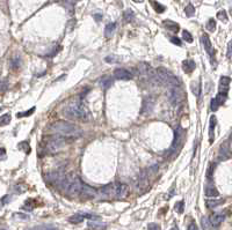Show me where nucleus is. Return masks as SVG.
<instances>
[{"mask_svg":"<svg viewBox=\"0 0 232 230\" xmlns=\"http://www.w3.org/2000/svg\"><path fill=\"white\" fill-rule=\"evenodd\" d=\"M155 79L163 85L171 86V87H179L180 86L179 77H176L173 73L170 72L168 69L164 68V67H159V68L155 69Z\"/></svg>","mask_w":232,"mask_h":230,"instance_id":"3","label":"nucleus"},{"mask_svg":"<svg viewBox=\"0 0 232 230\" xmlns=\"http://www.w3.org/2000/svg\"><path fill=\"white\" fill-rule=\"evenodd\" d=\"M94 17H95V20H96V21H100L102 16H101V14H95V15H94Z\"/></svg>","mask_w":232,"mask_h":230,"instance_id":"49","label":"nucleus"},{"mask_svg":"<svg viewBox=\"0 0 232 230\" xmlns=\"http://www.w3.org/2000/svg\"><path fill=\"white\" fill-rule=\"evenodd\" d=\"M11 123V115L9 113H5L2 116H0V126L8 125Z\"/></svg>","mask_w":232,"mask_h":230,"instance_id":"27","label":"nucleus"},{"mask_svg":"<svg viewBox=\"0 0 232 230\" xmlns=\"http://www.w3.org/2000/svg\"><path fill=\"white\" fill-rule=\"evenodd\" d=\"M64 4H67V5H72V4H74L77 0H62Z\"/></svg>","mask_w":232,"mask_h":230,"instance_id":"48","label":"nucleus"},{"mask_svg":"<svg viewBox=\"0 0 232 230\" xmlns=\"http://www.w3.org/2000/svg\"><path fill=\"white\" fill-rule=\"evenodd\" d=\"M88 228H90V229H94V230H105L107 228V226L106 224H103V223L96 222V221H94V220H91L90 222H88Z\"/></svg>","mask_w":232,"mask_h":230,"instance_id":"20","label":"nucleus"},{"mask_svg":"<svg viewBox=\"0 0 232 230\" xmlns=\"http://www.w3.org/2000/svg\"><path fill=\"white\" fill-rule=\"evenodd\" d=\"M14 218H17V220H29V215H27V214H23V213H15V214L13 215Z\"/></svg>","mask_w":232,"mask_h":230,"instance_id":"38","label":"nucleus"},{"mask_svg":"<svg viewBox=\"0 0 232 230\" xmlns=\"http://www.w3.org/2000/svg\"><path fill=\"white\" fill-rule=\"evenodd\" d=\"M9 198H11L9 195H6V197H4V198H2V200H1V204H2V205H6V204L8 202V199Z\"/></svg>","mask_w":232,"mask_h":230,"instance_id":"47","label":"nucleus"},{"mask_svg":"<svg viewBox=\"0 0 232 230\" xmlns=\"http://www.w3.org/2000/svg\"><path fill=\"white\" fill-rule=\"evenodd\" d=\"M185 12H186V15H187L188 17H190V16L194 15V13H195V8H194V6H193L191 4H189L187 7L185 8Z\"/></svg>","mask_w":232,"mask_h":230,"instance_id":"32","label":"nucleus"},{"mask_svg":"<svg viewBox=\"0 0 232 230\" xmlns=\"http://www.w3.org/2000/svg\"><path fill=\"white\" fill-rule=\"evenodd\" d=\"M164 26H165V27H166L168 30H171V31H173V32H178V31H179V29H180L179 24L175 23V22H173V21H171V20H165V21H164Z\"/></svg>","mask_w":232,"mask_h":230,"instance_id":"19","label":"nucleus"},{"mask_svg":"<svg viewBox=\"0 0 232 230\" xmlns=\"http://www.w3.org/2000/svg\"><path fill=\"white\" fill-rule=\"evenodd\" d=\"M182 38L187 43H193V36L190 35V32L187 31V30H183L182 31Z\"/></svg>","mask_w":232,"mask_h":230,"instance_id":"34","label":"nucleus"},{"mask_svg":"<svg viewBox=\"0 0 232 230\" xmlns=\"http://www.w3.org/2000/svg\"><path fill=\"white\" fill-rule=\"evenodd\" d=\"M201 40H202V43H203V46H204V49H205V51H207L208 54L210 56V58H211V60L214 61L212 54H214V52H215V51L212 50V45H211V42H210V40H209V36L204 34L203 36L201 37Z\"/></svg>","mask_w":232,"mask_h":230,"instance_id":"13","label":"nucleus"},{"mask_svg":"<svg viewBox=\"0 0 232 230\" xmlns=\"http://www.w3.org/2000/svg\"><path fill=\"white\" fill-rule=\"evenodd\" d=\"M66 142L65 140L63 139L62 137H55V138H50L47 145H45V148L51 154L58 153L59 150H62L64 147H65Z\"/></svg>","mask_w":232,"mask_h":230,"instance_id":"4","label":"nucleus"},{"mask_svg":"<svg viewBox=\"0 0 232 230\" xmlns=\"http://www.w3.org/2000/svg\"><path fill=\"white\" fill-rule=\"evenodd\" d=\"M123 17H124V20H126V22L134 21V19H135L134 11H132V9H126V12H124V14H123Z\"/></svg>","mask_w":232,"mask_h":230,"instance_id":"26","label":"nucleus"},{"mask_svg":"<svg viewBox=\"0 0 232 230\" xmlns=\"http://www.w3.org/2000/svg\"><path fill=\"white\" fill-rule=\"evenodd\" d=\"M195 67H196V64L194 60H191V59H186V60H183L182 69L186 73H191L195 69Z\"/></svg>","mask_w":232,"mask_h":230,"instance_id":"15","label":"nucleus"},{"mask_svg":"<svg viewBox=\"0 0 232 230\" xmlns=\"http://www.w3.org/2000/svg\"><path fill=\"white\" fill-rule=\"evenodd\" d=\"M114 77L116 80L121 81H129L132 79V74L129 71H126L124 68H117L114 71Z\"/></svg>","mask_w":232,"mask_h":230,"instance_id":"9","label":"nucleus"},{"mask_svg":"<svg viewBox=\"0 0 232 230\" xmlns=\"http://www.w3.org/2000/svg\"><path fill=\"white\" fill-rule=\"evenodd\" d=\"M230 82H231V79H230L229 77H220V92L228 93L229 86H230Z\"/></svg>","mask_w":232,"mask_h":230,"instance_id":"17","label":"nucleus"},{"mask_svg":"<svg viewBox=\"0 0 232 230\" xmlns=\"http://www.w3.org/2000/svg\"><path fill=\"white\" fill-rule=\"evenodd\" d=\"M171 42L173 43V44L178 45V46H181L182 45V43H181V40L178 38V37H171Z\"/></svg>","mask_w":232,"mask_h":230,"instance_id":"42","label":"nucleus"},{"mask_svg":"<svg viewBox=\"0 0 232 230\" xmlns=\"http://www.w3.org/2000/svg\"><path fill=\"white\" fill-rule=\"evenodd\" d=\"M147 229L149 230H161V228H160V226L157 224V223H150L149 227H147Z\"/></svg>","mask_w":232,"mask_h":230,"instance_id":"40","label":"nucleus"},{"mask_svg":"<svg viewBox=\"0 0 232 230\" xmlns=\"http://www.w3.org/2000/svg\"><path fill=\"white\" fill-rule=\"evenodd\" d=\"M115 29H116V23H108L107 24L106 28H105V35H106L107 38H109V37L113 36Z\"/></svg>","mask_w":232,"mask_h":230,"instance_id":"21","label":"nucleus"},{"mask_svg":"<svg viewBox=\"0 0 232 230\" xmlns=\"http://www.w3.org/2000/svg\"><path fill=\"white\" fill-rule=\"evenodd\" d=\"M182 137H183V129L179 126L178 129H175L174 140H173L172 147H171V149H170V152H168V153L171 154V153H173V152H176V150H178V146H180V143H181ZM170 154H168V155H170Z\"/></svg>","mask_w":232,"mask_h":230,"instance_id":"8","label":"nucleus"},{"mask_svg":"<svg viewBox=\"0 0 232 230\" xmlns=\"http://www.w3.org/2000/svg\"><path fill=\"white\" fill-rule=\"evenodd\" d=\"M207 29L209 30V31H215V29H216V22H215V20H214V19H210V20L208 21Z\"/></svg>","mask_w":232,"mask_h":230,"instance_id":"36","label":"nucleus"},{"mask_svg":"<svg viewBox=\"0 0 232 230\" xmlns=\"http://www.w3.org/2000/svg\"><path fill=\"white\" fill-rule=\"evenodd\" d=\"M167 96H168V100L171 102L172 104H179L180 102L183 100L182 97V93L178 87H171V89L168 90L167 93Z\"/></svg>","mask_w":232,"mask_h":230,"instance_id":"5","label":"nucleus"},{"mask_svg":"<svg viewBox=\"0 0 232 230\" xmlns=\"http://www.w3.org/2000/svg\"><path fill=\"white\" fill-rule=\"evenodd\" d=\"M209 220H210V223H211L212 227H220L222 222L225 220V215L223 213H215V214L211 215V218Z\"/></svg>","mask_w":232,"mask_h":230,"instance_id":"14","label":"nucleus"},{"mask_svg":"<svg viewBox=\"0 0 232 230\" xmlns=\"http://www.w3.org/2000/svg\"><path fill=\"white\" fill-rule=\"evenodd\" d=\"M51 129L57 134L63 137H80L82 134V129L76 124H72L66 120H57L51 125Z\"/></svg>","mask_w":232,"mask_h":230,"instance_id":"2","label":"nucleus"},{"mask_svg":"<svg viewBox=\"0 0 232 230\" xmlns=\"http://www.w3.org/2000/svg\"><path fill=\"white\" fill-rule=\"evenodd\" d=\"M7 88V85H6V81L0 79V93H2L5 89Z\"/></svg>","mask_w":232,"mask_h":230,"instance_id":"43","label":"nucleus"},{"mask_svg":"<svg viewBox=\"0 0 232 230\" xmlns=\"http://www.w3.org/2000/svg\"><path fill=\"white\" fill-rule=\"evenodd\" d=\"M5 156H6V150H5V148H0V160H1V158H5Z\"/></svg>","mask_w":232,"mask_h":230,"instance_id":"46","label":"nucleus"},{"mask_svg":"<svg viewBox=\"0 0 232 230\" xmlns=\"http://www.w3.org/2000/svg\"><path fill=\"white\" fill-rule=\"evenodd\" d=\"M191 89H193V93L195 96H200V82H197V86H194V83H191Z\"/></svg>","mask_w":232,"mask_h":230,"instance_id":"39","label":"nucleus"},{"mask_svg":"<svg viewBox=\"0 0 232 230\" xmlns=\"http://www.w3.org/2000/svg\"><path fill=\"white\" fill-rule=\"evenodd\" d=\"M64 115L70 119L82 121V123H87L92 119V113L90 109L81 102L72 103L69 106H66L64 109Z\"/></svg>","mask_w":232,"mask_h":230,"instance_id":"1","label":"nucleus"},{"mask_svg":"<svg viewBox=\"0 0 232 230\" xmlns=\"http://www.w3.org/2000/svg\"><path fill=\"white\" fill-rule=\"evenodd\" d=\"M151 5H152V7L155 8V11L157 13H164V12H165V6H163L161 4H159L158 1L151 0Z\"/></svg>","mask_w":232,"mask_h":230,"instance_id":"25","label":"nucleus"},{"mask_svg":"<svg viewBox=\"0 0 232 230\" xmlns=\"http://www.w3.org/2000/svg\"><path fill=\"white\" fill-rule=\"evenodd\" d=\"M204 193H205V195H207V197H218V195H220V192H218V191H217V189H216L214 185H211V184L207 185Z\"/></svg>","mask_w":232,"mask_h":230,"instance_id":"18","label":"nucleus"},{"mask_svg":"<svg viewBox=\"0 0 232 230\" xmlns=\"http://www.w3.org/2000/svg\"><path fill=\"white\" fill-rule=\"evenodd\" d=\"M118 58L116 56H108L106 58L107 63H118Z\"/></svg>","mask_w":232,"mask_h":230,"instance_id":"41","label":"nucleus"},{"mask_svg":"<svg viewBox=\"0 0 232 230\" xmlns=\"http://www.w3.org/2000/svg\"><path fill=\"white\" fill-rule=\"evenodd\" d=\"M33 230H58V228L53 226H48V224H43V226H38V227H35Z\"/></svg>","mask_w":232,"mask_h":230,"instance_id":"33","label":"nucleus"},{"mask_svg":"<svg viewBox=\"0 0 232 230\" xmlns=\"http://www.w3.org/2000/svg\"><path fill=\"white\" fill-rule=\"evenodd\" d=\"M217 19L220 21H223V22H226V21H228L226 12H225V11H220V12L217 13Z\"/></svg>","mask_w":232,"mask_h":230,"instance_id":"35","label":"nucleus"},{"mask_svg":"<svg viewBox=\"0 0 232 230\" xmlns=\"http://www.w3.org/2000/svg\"><path fill=\"white\" fill-rule=\"evenodd\" d=\"M171 230H179V229H178V228H176V227H173V228H172Z\"/></svg>","mask_w":232,"mask_h":230,"instance_id":"51","label":"nucleus"},{"mask_svg":"<svg viewBox=\"0 0 232 230\" xmlns=\"http://www.w3.org/2000/svg\"><path fill=\"white\" fill-rule=\"evenodd\" d=\"M114 189H115V186L113 185V184H108V185L101 187L99 192H100L102 198L108 199V198H111V197L114 195Z\"/></svg>","mask_w":232,"mask_h":230,"instance_id":"12","label":"nucleus"},{"mask_svg":"<svg viewBox=\"0 0 232 230\" xmlns=\"http://www.w3.org/2000/svg\"><path fill=\"white\" fill-rule=\"evenodd\" d=\"M17 148L20 150H22V152H25L26 154H29L30 153V147H29V145H28V142H26V141H23V142H20L19 143V146H17Z\"/></svg>","mask_w":232,"mask_h":230,"instance_id":"29","label":"nucleus"},{"mask_svg":"<svg viewBox=\"0 0 232 230\" xmlns=\"http://www.w3.org/2000/svg\"><path fill=\"white\" fill-rule=\"evenodd\" d=\"M84 221V216H82L81 213H78V214L72 215L71 218H69V222L73 223V224H77V223H80Z\"/></svg>","mask_w":232,"mask_h":230,"instance_id":"23","label":"nucleus"},{"mask_svg":"<svg viewBox=\"0 0 232 230\" xmlns=\"http://www.w3.org/2000/svg\"><path fill=\"white\" fill-rule=\"evenodd\" d=\"M215 169H216V163L211 162V163L209 164L208 170H207V178L209 179V181H211L212 179V175H214V172H215Z\"/></svg>","mask_w":232,"mask_h":230,"instance_id":"28","label":"nucleus"},{"mask_svg":"<svg viewBox=\"0 0 232 230\" xmlns=\"http://www.w3.org/2000/svg\"><path fill=\"white\" fill-rule=\"evenodd\" d=\"M215 126H216V117L215 116H211V118H210V127H209V138H210V142H212V140H214Z\"/></svg>","mask_w":232,"mask_h":230,"instance_id":"22","label":"nucleus"},{"mask_svg":"<svg viewBox=\"0 0 232 230\" xmlns=\"http://www.w3.org/2000/svg\"><path fill=\"white\" fill-rule=\"evenodd\" d=\"M226 56H228L229 59H231V42L228 44V53H226Z\"/></svg>","mask_w":232,"mask_h":230,"instance_id":"45","label":"nucleus"},{"mask_svg":"<svg viewBox=\"0 0 232 230\" xmlns=\"http://www.w3.org/2000/svg\"><path fill=\"white\" fill-rule=\"evenodd\" d=\"M187 230H199V228H197V226H196V223L191 222L189 226H188V229Z\"/></svg>","mask_w":232,"mask_h":230,"instance_id":"44","label":"nucleus"},{"mask_svg":"<svg viewBox=\"0 0 232 230\" xmlns=\"http://www.w3.org/2000/svg\"><path fill=\"white\" fill-rule=\"evenodd\" d=\"M79 195H81L82 199H92L96 195V191L94 190L93 187H91L90 185H86L82 183L81 191H80Z\"/></svg>","mask_w":232,"mask_h":230,"instance_id":"10","label":"nucleus"},{"mask_svg":"<svg viewBox=\"0 0 232 230\" xmlns=\"http://www.w3.org/2000/svg\"><path fill=\"white\" fill-rule=\"evenodd\" d=\"M132 1H135V2H143L144 0H132Z\"/></svg>","mask_w":232,"mask_h":230,"instance_id":"50","label":"nucleus"},{"mask_svg":"<svg viewBox=\"0 0 232 230\" xmlns=\"http://www.w3.org/2000/svg\"><path fill=\"white\" fill-rule=\"evenodd\" d=\"M34 111H35V108H32L30 110H27V111H25V112H19L17 113V117L21 118V117H28V116H30L32 113H34Z\"/></svg>","mask_w":232,"mask_h":230,"instance_id":"37","label":"nucleus"},{"mask_svg":"<svg viewBox=\"0 0 232 230\" xmlns=\"http://www.w3.org/2000/svg\"><path fill=\"white\" fill-rule=\"evenodd\" d=\"M129 195V187L126 184H117L114 189V197L116 199H126Z\"/></svg>","mask_w":232,"mask_h":230,"instance_id":"7","label":"nucleus"},{"mask_svg":"<svg viewBox=\"0 0 232 230\" xmlns=\"http://www.w3.org/2000/svg\"><path fill=\"white\" fill-rule=\"evenodd\" d=\"M111 83H113V81L110 80L109 77H103V79H101V86L103 87V89H108L111 86Z\"/></svg>","mask_w":232,"mask_h":230,"instance_id":"31","label":"nucleus"},{"mask_svg":"<svg viewBox=\"0 0 232 230\" xmlns=\"http://www.w3.org/2000/svg\"><path fill=\"white\" fill-rule=\"evenodd\" d=\"M226 97H228V93H224V92H220V93L216 95L215 98H212L211 104H210V108H211L212 111H216L218 110L220 105L224 104V102L226 101Z\"/></svg>","mask_w":232,"mask_h":230,"instance_id":"6","label":"nucleus"},{"mask_svg":"<svg viewBox=\"0 0 232 230\" xmlns=\"http://www.w3.org/2000/svg\"><path fill=\"white\" fill-rule=\"evenodd\" d=\"M222 204H224L223 199H209L205 201V206L209 208V209H214L216 207L220 206Z\"/></svg>","mask_w":232,"mask_h":230,"instance_id":"16","label":"nucleus"},{"mask_svg":"<svg viewBox=\"0 0 232 230\" xmlns=\"http://www.w3.org/2000/svg\"><path fill=\"white\" fill-rule=\"evenodd\" d=\"M201 227H202V229L203 230H211V228H212L211 223H210V220L208 218H205V216H203V218H201Z\"/></svg>","mask_w":232,"mask_h":230,"instance_id":"24","label":"nucleus"},{"mask_svg":"<svg viewBox=\"0 0 232 230\" xmlns=\"http://www.w3.org/2000/svg\"><path fill=\"white\" fill-rule=\"evenodd\" d=\"M174 209L178 214H182L183 210H185V202H183L182 200H181V201H178L176 204H175Z\"/></svg>","mask_w":232,"mask_h":230,"instance_id":"30","label":"nucleus"},{"mask_svg":"<svg viewBox=\"0 0 232 230\" xmlns=\"http://www.w3.org/2000/svg\"><path fill=\"white\" fill-rule=\"evenodd\" d=\"M149 185H150V183H149V177H147V175L145 174V172H143V174L141 175V177H139L137 184H136V189H137L138 192H141V191L143 192V191L147 190Z\"/></svg>","mask_w":232,"mask_h":230,"instance_id":"11","label":"nucleus"}]
</instances>
